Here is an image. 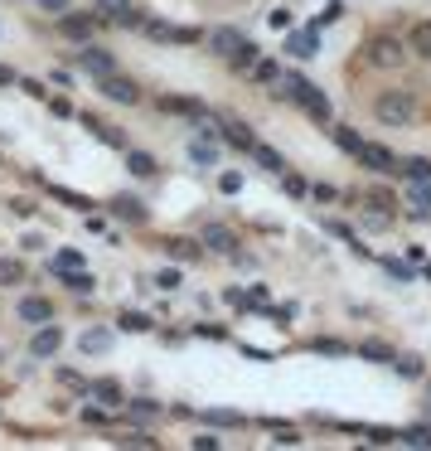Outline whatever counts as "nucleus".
<instances>
[{"label": "nucleus", "mask_w": 431, "mask_h": 451, "mask_svg": "<svg viewBox=\"0 0 431 451\" xmlns=\"http://www.w3.org/2000/svg\"><path fill=\"white\" fill-rule=\"evenodd\" d=\"M10 83H15V68H10V63H0V87H10Z\"/></svg>", "instance_id": "50"}, {"label": "nucleus", "mask_w": 431, "mask_h": 451, "mask_svg": "<svg viewBox=\"0 0 431 451\" xmlns=\"http://www.w3.org/2000/svg\"><path fill=\"white\" fill-rule=\"evenodd\" d=\"M58 349H63V330H58L54 320H44V325L34 330V340H29V354H34V359H54Z\"/></svg>", "instance_id": "9"}, {"label": "nucleus", "mask_w": 431, "mask_h": 451, "mask_svg": "<svg viewBox=\"0 0 431 451\" xmlns=\"http://www.w3.org/2000/svg\"><path fill=\"white\" fill-rule=\"evenodd\" d=\"M82 127H87V132H92V136H102L107 146H126V136L116 132V127H107L102 117H82Z\"/></svg>", "instance_id": "19"}, {"label": "nucleus", "mask_w": 431, "mask_h": 451, "mask_svg": "<svg viewBox=\"0 0 431 451\" xmlns=\"http://www.w3.org/2000/svg\"><path fill=\"white\" fill-rule=\"evenodd\" d=\"M252 156L262 160V165H267V170H276V175H281V170H286V160L276 156V151H271V146H262V141H252Z\"/></svg>", "instance_id": "31"}, {"label": "nucleus", "mask_w": 431, "mask_h": 451, "mask_svg": "<svg viewBox=\"0 0 431 451\" xmlns=\"http://www.w3.org/2000/svg\"><path fill=\"white\" fill-rule=\"evenodd\" d=\"M204 248H209V253H223V258H233V262H252V258H247L243 248H238V233H233V228H223V223H204Z\"/></svg>", "instance_id": "5"}, {"label": "nucleus", "mask_w": 431, "mask_h": 451, "mask_svg": "<svg viewBox=\"0 0 431 451\" xmlns=\"http://www.w3.org/2000/svg\"><path fill=\"white\" fill-rule=\"evenodd\" d=\"M359 354H364V359H378V364H393V349H388V345H378V340L359 345Z\"/></svg>", "instance_id": "36"}, {"label": "nucleus", "mask_w": 431, "mask_h": 451, "mask_svg": "<svg viewBox=\"0 0 431 451\" xmlns=\"http://www.w3.org/2000/svg\"><path fill=\"white\" fill-rule=\"evenodd\" d=\"M189 160L194 165H218V136L199 132V141H189Z\"/></svg>", "instance_id": "14"}, {"label": "nucleus", "mask_w": 431, "mask_h": 451, "mask_svg": "<svg viewBox=\"0 0 431 451\" xmlns=\"http://www.w3.org/2000/svg\"><path fill=\"white\" fill-rule=\"evenodd\" d=\"M364 204H369V209H383V213H398V199H393L388 189H369V194H364Z\"/></svg>", "instance_id": "29"}, {"label": "nucleus", "mask_w": 431, "mask_h": 451, "mask_svg": "<svg viewBox=\"0 0 431 451\" xmlns=\"http://www.w3.org/2000/svg\"><path fill=\"white\" fill-rule=\"evenodd\" d=\"M383 267H388L393 277H403V282H407V277H412V267H407V262H398V258H383Z\"/></svg>", "instance_id": "46"}, {"label": "nucleus", "mask_w": 431, "mask_h": 451, "mask_svg": "<svg viewBox=\"0 0 431 451\" xmlns=\"http://www.w3.org/2000/svg\"><path fill=\"white\" fill-rule=\"evenodd\" d=\"M271 92H276V97H286V102H296L305 117H315V122H329V97H324V92H320L310 78L291 73V68H281V73L271 78Z\"/></svg>", "instance_id": "1"}, {"label": "nucleus", "mask_w": 431, "mask_h": 451, "mask_svg": "<svg viewBox=\"0 0 431 451\" xmlns=\"http://www.w3.org/2000/svg\"><path fill=\"white\" fill-rule=\"evenodd\" d=\"M126 170H131L136 180H151L160 165H156V156H146V151H126Z\"/></svg>", "instance_id": "17"}, {"label": "nucleus", "mask_w": 431, "mask_h": 451, "mask_svg": "<svg viewBox=\"0 0 431 451\" xmlns=\"http://www.w3.org/2000/svg\"><path fill=\"white\" fill-rule=\"evenodd\" d=\"M281 185H286V194H296V199H305V189H310V180H300L296 170H281Z\"/></svg>", "instance_id": "35"}, {"label": "nucleus", "mask_w": 431, "mask_h": 451, "mask_svg": "<svg viewBox=\"0 0 431 451\" xmlns=\"http://www.w3.org/2000/svg\"><path fill=\"white\" fill-rule=\"evenodd\" d=\"M25 282V267L10 262V258H0V287H20Z\"/></svg>", "instance_id": "33"}, {"label": "nucleus", "mask_w": 431, "mask_h": 451, "mask_svg": "<svg viewBox=\"0 0 431 451\" xmlns=\"http://www.w3.org/2000/svg\"><path fill=\"white\" fill-rule=\"evenodd\" d=\"M165 253L180 258V262H199L204 258V243L199 238H165Z\"/></svg>", "instance_id": "15"}, {"label": "nucleus", "mask_w": 431, "mask_h": 451, "mask_svg": "<svg viewBox=\"0 0 431 451\" xmlns=\"http://www.w3.org/2000/svg\"><path fill=\"white\" fill-rule=\"evenodd\" d=\"M403 58H407V49H403V39H393V34H378V39L364 44V63H369V68L393 73V68H403Z\"/></svg>", "instance_id": "4"}, {"label": "nucleus", "mask_w": 431, "mask_h": 451, "mask_svg": "<svg viewBox=\"0 0 431 451\" xmlns=\"http://www.w3.org/2000/svg\"><path fill=\"white\" fill-rule=\"evenodd\" d=\"M58 383H63V388H73V393H82V388H87V378H82L78 369H58Z\"/></svg>", "instance_id": "39"}, {"label": "nucleus", "mask_w": 431, "mask_h": 451, "mask_svg": "<svg viewBox=\"0 0 431 451\" xmlns=\"http://www.w3.org/2000/svg\"><path fill=\"white\" fill-rule=\"evenodd\" d=\"M412 53H422V58H431V20H422V25H412Z\"/></svg>", "instance_id": "26"}, {"label": "nucleus", "mask_w": 431, "mask_h": 451, "mask_svg": "<svg viewBox=\"0 0 431 451\" xmlns=\"http://www.w3.org/2000/svg\"><path fill=\"white\" fill-rule=\"evenodd\" d=\"M204 423H214V427H243L247 418H243V413H228V408H209V413H204Z\"/></svg>", "instance_id": "28"}, {"label": "nucleus", "mask_w": 431, "mask_h": 451, "mask_svg": "<svg viewBox=\"0 0 431 451\" xmlns=\"http://www.w3.org/2000/svg\"><path fill=\"white\" fill-rule=\"evenodd\" d=\"M315 44H320V39H315V25H310V29H300V34H291V39H286V49L296 53V58H310V53H315Z\"/></svg>", "instance_id": "20"}, {"label": "nucleus", "mask_w": 431, "mask_h": 451, "mask_svg": "<svg viewBox=\"0 0 431 451\" xmlns=\"http://www.w3.org/2000/svg\"><path fill=\"white\" fill-rule=\"evenodd\" d=\"M364 228H393V213H383V209H369V213H364Z\"/></svg>", "instance_id": "42"}, {"label": "nucleus", "mask_w": 431, "mask_h": 451, "mask_svg": "<svg viewBox=\"0 0 431 451\" xmlns=\"http://www.w3.org/2000/svg\"><path fill=\"white\" fill-rule=\"evenodd\" d=\"M393 364H398L403 378H422V369H427V364H422V354H393Z\"/></svg>", "instance_id": "27"}, {"label": "nucleus", "mask_w": 431, "mask_h": 451, "mask_svg": "<svg viewBox=\"0 0 431 451\" xmlns=\"http://www.w3.org/2000/svg\"><path fill=\"white\" fill-rule=\"evenodd\" d=\"M305 194H310V199H320V204H334V199H339V189H334V185H324V180H320V185H310Z\"/></svg>", "instance_id": "40"}, {"label": "nucleus", "mask_w": 431, "mask_h": 451, "mask_svg": "<svg viewBox=\"0 0 431 451\" xmlns=\"http://www.w3.org/2000/svg\"><path fill=\"white\" fill-rule=\"evenodd\" d=\"M78 349H82V354H107V349H111V330H102V325H97V330H82Z\"/></svg>", "instance_id": "16"}, {"label": "nucleus", "mask_w": 431, "mask_h": 451, "mask_svg": "<svg viewBox=\"0 0 431 451\" xmlns=\"http://www.w3.org/2000/svg\"><path fill=\"white\" fill-rule=\"evenodd\" d=\"M34 5H39V10H54V15H63V10H68V0H34Z\"/></svg>", "instance_id": "48"}, {"label": "nucleus", "mask_w": 431, "mask_h": 451, "mask_svg": "<svg viewBox=\"0 0 431 451\" xmlns=\"http://www.w3.org/2000/svg\"><path fill=\"white\" fill-rule=\"evenodd\" d=\"M160 107H165V112H175V117H199V112H204L199 97H170V92L160 97Z\"/></svg>", "instance_id": "18"}, {"label": "nucleus", "mask_w": 431, "mask_h": 451, "mask_svg": "<svg viewBox=\"0 0 431 451\" xmlns=\"http://www.w3.org/2000/svg\"><path fill=\"white\" fill-rule=\"evenodd\" d=\"M116 325H121V330H136V335L156 330V320H151V316H141V311H121V316H116Z\"/></svg>", "instance_id": "24"}, {"label": "nucleus", "mask_w": 431, "mask_h": 451, "mask_svg": "<svg viewBox=\"0 0 431 451\" xmlns=\"http://www.w3.org/2000/svg\"><path fill=\"white\" fill-rule=\"evenodd\" d=\"M68 287H73L78 296H87V292H92V277H82V272H68Z\"/></svg>", "instance_id": "44"}, {"label": "nucleus", "mask_w": 431, "mask_h": 451, "mask_svg": "<svg viewBox=\"0 0 431 451\" xmlns=\"http://www.w3.org/2000/svg\"><path fill=\"white\" fill-rule=\"evenodd\" d=\"M58 199H63V204H73V209H92V204H87V199H82V194H73V189H54Z\"/></svg>", "instance_id": "45"}, {"label": "nucleus", "mask_w": 431, "mask_h": 451, "mask_svg": "<svg viewBox=\"0 0 431 451\" xmlns=\"http://www.w3.org/2000/svg\"><path fill=\"white\" fill-rule=\"evenodd\" d=\"M20 320H29V325L54 320V301H44V296H25V301H20Z\"/></svg>", "instance_id": "13"}, {"label": "nucleus", "mask_w": 431, "mask_h": 451, "mask_svg": "<svg viewBox=\"0 0 431 451\" xmlns=\"http://www.w3.org/2000/svg\"><path fill=\"white\" fill-rule=\"evenodd\" d=\"M373 117L383 127H412V122H417V97H407V92H383L373 102Z\"/></svg>", "instance_id": "3"}, {"label": "nucleus", "mask_w": 431, "mask_h": 451, "mask_svg": "<svg viewBox=\"0 0 431 451\" xmlns=\"http://www.w3.org/2000/svg\"><path fill=\"white\" fill-rule=\"evenodd\" d=\"M398 175H403V180H431V160L407 156V160H398Z\"/></svg>", "instance_id": "22"}, {"label": "nucleus", "mask_w": 431, "mask_h": 451, "mask_svg": "<svg viewBox=\"0 0 431 451\" xmlns=\"http://www.w3.org/2000/svg\"><path fill=\"white\" fill-rule=\"evenodd\" d=\"M354 160L369 165V170H378V175H393V170H398V156H393L388 146H378V141H364V146L354 151Z\"/></svg>", "instance_id": "7"}, {"label": "nucleus", "mask_w": 431, "mask_h": 451, "mask_svg": "<svg viewBox=\"0 0 431 451\" xmlns=\"http://www.w3.org/2000/svg\"><path fill=\"white\" fill-rule=\"evenodd\" d=\"M403 442H412V447H431V427H407Z\"/></svg>", "instance_id": "41"}, {"label": "nucleus", "mask_w": 431, "mask_h": 451, "mask_svg": "<svg viewBox=\"0 0 431 451\" xmlns=\"http://www.w3.org/2000/svg\"><path fill=\"white\" fill-rule=\"evenodd\" d=\"M82 423H87V427H107L111 418H107V408H97V403H87V408H82Z\"/></svg>", "instance_id": "38"}, {"label": "nucleus", "mask_w": 431, "mask_h": 451, "mask_svg": "<svg viewBox=\"0 0 431 451\" xmlns=\"http://www.w3.org/2000/svg\"><path fill=\"white\" fill-rule=\"evenodd\" d=\"M111 209L121 213V218H131V223H146V204L131 199V194H116V199H111Z\"/></svg>", "instance_id": "21"}, {"label": "nucleus", "mask_w": 431, "mask_h": 451, "mask_svg": "<svg viewBox=\"0 0 431 451\" xmlns=\"http://www.w3.org/2000/svg\"><path fill=\"white\" fill-rule=\"evenodd\" d=\"M407 194L417 209H431V180H407Z\"/></svg>", "instance_id": "32"}, {"label": "nucleus", "mask_w": 431, "mask_h": 451, "mask_svg": "<svg viewBox=\"0 0 431 451\" xmlns=\"http://www.w3.org/2000/svg\"><path fill=\"white\" fill-rule=\"evenodd\" d=\"M218 189H223V194H238V189H243V175H233V170L218 175Z\"/></svg>", "instance_id": "43"}, {"label": "nucleus", "mask_w": 431, "mask_h": 451, "mask_svg": "<svg viewBox=\"0 0 431 451\" xmlns=\"http://www.w3.org/2000/svg\"><path fill=\"white\" fill-rule=\"evenodd\" d=\"M334 141H339V151H349V156L359 151V146H364V136L349 132V127H334Z\"/></svg>", "instance_id": "34"}, {"label": "nucleus", "mask_w": 431, "mask_h": 451, "mask_svg": "<svg viewBox=\"0 0 431 451\" xmlns=\"http://www.w3.org/2000/svg\"><path fill=\"white\" fill-rule=\"evenodd\" d=\"M97 87H102V97L116 102V107H136V102H141V87H136L131 78H121V73H102Z\"/></svg>", "instance_id": "6"}, {"label": "nucleus", "mask_w": 431, "mask_h": 451, "mask_svg": "<svg viewBox=\"0 0 431 451\" xmlns=\"http://www.w3.org/2000/svg\"><path fill=\"white\" fill-rule=\"evenodd\" d=\"M156 418H160V403H151V398L131 403V423H156Z\"/></svg>", "instance_id": "30"}, {"label": "nucleus", "mask_w": 431, "mask_h": 451, "mask_svg": "<svg viewBox=\"0 0 431 451\" xmlns=\"http://www.w3.org/2000/svg\"><path fill=\"white\" fill-rule=\"evenodd\" d=\"M315 349H324V354H344V345H339V340H315Z\"/></svg>", "instance_id": "49"}, {"label": "nucleus", "mask_w": 431, "mask_h": 451, "mask_svg": "<svg viewBox=\"0 0 431 451\" xmlns=\"http://www.w3.org/2000/svg\"><path fill=\"white\" fill-rule=\"evenodd\" d=\"M218 141H228V146H238V151H252V141H257V136L247 132L243 122H233V117H223V122H218Z\"/></svg>", "instance_id": "12"}, {"label": "nucleus", "mask_w": 431, "mask_h": 451, "mask_svg": "<svg viewBox=\"0 0 431 451\" xmlns=\"http://www.w3.org/2000/svg\"><path fill=\"white\" fill-rule=\"evenodd\" d=\"M92 393H97V403H107V408H121V403H126V393H121V383H116V378H97V388H92Z\"/></svg>", "instance_id": "23"}, {"label": "nucleus", "mask_w": 431, "mask_h": 451, "mask_svg": "<svg viewBox=\"0 0 431 451\" xmlns=\"http://www.w3.org/2000/svg\"><path fill=\"white\" fill-rule=\"evenodd\" d=\"M92 29H97V15H73V10H63V15H58V34H63V39H73V44H87V39H92Z\"/></svg>", "instance_id": "10"}, {"label": "nucleus", "mask_w": 431, "mask_h": 451, "mask_svg": "<svg viewBox=\"0 0 431 451\" xmlns=\"http://www.w3.org/2000/svg\"><path fill=\"white\" fill-rule=\"evenodd\" d=\"M156 282H160L165 292H170V287H180V272H175V267H165V272H160V277H156Z\"/></svg>", "instance_id": "47"}, {"label": "nucleus", "mask_w": 431, "mask_h": 451, "mask_svg": "<svg viewBox=\"0 0 431 451\" xmlns=\"http://www.w3.org/2000/svg\"><path fill=\"white\" fill-rule=\"evenodd\" d=\"M97 20H111V25H131V29H141V10H136L131 0H97Z\"/></svg>", "instance_id": "8"}, {"label": "nucleus", "mask_w": 431, "mask_h": 451, "mask_svg": "<svg viewBox=\"0 0 431 451\" xmlns=\"http://www.w3.org/2000/svg\"><path fill=\"white\" fill-rule=\"evenodd\" d=\"M78 63L87 73H97V78H102V73H116V58H111L107 49H92V44H78Z\"/></svg>", "instance_id": "11"}, {"label": "nucleus", "mask_w": 431, "mask_h": 451, "mask_svg": "<svg viewBox=\"0 0 431 451\" xmlns=\"http://www.w3.org/2000/svg\"><path fill=\"white\" fill-rule=\"evenodd\" d=\"M209 49H214L218 58H228V63H233L238 73H247V68H252V63L262 58V53L252 49V44H247L238 29H214V34H209Z\"/></svg>", "instance_id": "2"}, {"label": "nucleus", "mask_w": 431, "mask_h": 451, "mask_svg": "<svg viewBox=\"0 0 431 451\" xmlns=\"http://www.w3.org/2000/svg\"><path fill=\"white\" fill-rule=\"evenodd\" d=\"M54 272H58V277H68V272H82V253H73V248L54 253Z\"/></svg>", "instance_id": "25"}, {"label": "nucleus", "mask_w": 431, "mask_h": 451, "mask_svg": "<svg viewBox=\"0 0 431 451\" xmlns=\"http://www.w3.org/2000/svg\"><path fill=\"white\" fill-rule=\"evenodd\" d=\"M247 73H252V78H257V83H271V78H276V73H281V68H276L271 58H257V63H252Z\"/></svg>", "instance_id": "37"}]
</instances>
